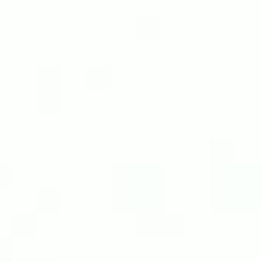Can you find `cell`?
<instances>
[]
</instances>
